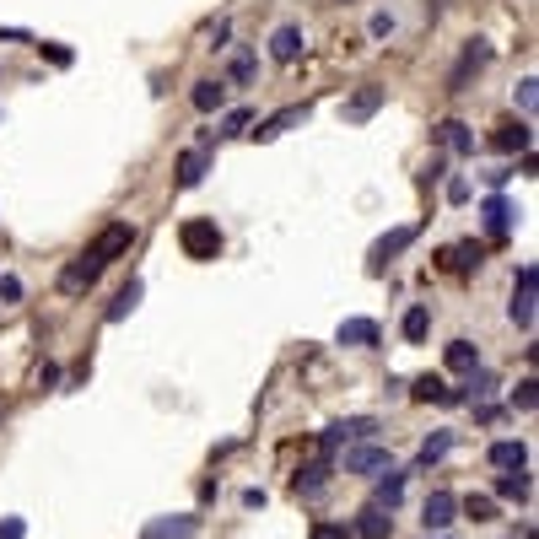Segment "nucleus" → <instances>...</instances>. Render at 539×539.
Here are the masks:
<instances>
[{
  "mask_svg": "<svg viewBox=\"0 0 539 539\" xmlns=\"http://www.w3.org/2000/svg\"><path fill=\"white\" fill-rule=\"evenodd\" d=\"M534 388H539L534 378H523V383L512 388V404H518V410H534V404H539V394H534Z\"/></svg>",
  "mask_w": 539,
  "mask_h": 539,
  "instance_id": "31",
  "label": "nucleus"
},
{
  "mask_svg": "<svg viewBox=\"0 0 539 539\" xmlns=\"http://www.w3.org/2000/svg\"><path fill=\"white\" fill-rule=\"evenodd\" d=\"M308 119V103H292V108H281V113H270L259 129H254V141H276V135H286L292 124H302Z\"/></svg>",
  "mask_w": 539,
  "mask_h": 539,
  "instance_id": "14",
  "label": "nucleus"
},
{
  "mask_svg": "<svg viewBox=\"0 0 539 539\" xmlns=\"http://www.w3.org/2000/svg\"><path fill=\"white\" fill-rule=\"evenodd\" d=\"M399 329H404V340H410V346H421V340H426V329H432V308H410Z\"/></svg>",
  "mask_w": 539,
  "mask_h": 539,
  "instance_id": "26",
  "label": "nucleus"
},
{
  "mask_svg": "<svg viewBox=\"0 0 539 539\" xmlns=\"http://www.w3.org/2000/svg\"><path fill=\"white\" fill-rule=\"evenodd\" d=\"M528 141H534L528 124H502L496 129V152H528Z\"/></svg>",
  "mask_w": 539,
  "mask_h": 539,
  "instance_id": "25",
  "label": "nucleus"
},
{
  "mask_svg": "<svg viewBox=\"0 0 539 539\" xmlns=\"http://www.w3.org/2000/svg\"><path fill=\"white\" fill-rule=\"evenodd\" d=\"M129 243H135V227H129V222L103 227V232H98V238H92V243H87V248L71 259V264L59 270V292H65V297H82V292H87V286L103 276V270H108V264H113V259L129 248Z\"/></svg>",
  "mask_w": 539,
  "mask_h": 539,
  "instance_id": "1",
  "label": "nucleus"
},
{
  "mask_svg": "<svg viewBox=\"0 0 539 539\" xmlns=\"http://www.w3.org/2000/svg\"><path fill=\"white\" fill-rule=\"evenodd\" d=\"M416 232H421V227H394L388 238H378V243H372V270H383V259H394L399 248H410Z\"/></svg>",
  "mask_w": 539,
  "mask_h": 539,
  "instance_id": "18",
  "label": "nucleus"
},
{
  "mask_svg": "<svg viewBox=\"0 0 539 539\" xmlns=\"http://www.w3.org/2000/svg\"><path fill=\"white\" fill-rule=\"evenodd\" d=\"M448 367H453V372H464V378H469V372H480V346L453 340V346H448Z\"/></svg>",
  "mask_w": 539,
  "mask_h": 539,
  "instance_id": "24",
  "label": "nucleus"
},
{
  "mask_svg": "<svg viewBox=\"0 0 539 539\" xmlns=\"http://www.w3.org/2000/svg\"><path fill=\"white\" fill-rule=\"evenodd\" d=\"M480 259H486L480 243H453V248L442 254V270H453V276H469V270H480Z\"/></svg>",
  "mask_w": 539,
  "mask_h": 539,
  "instance_id": "16",
  "label": "nucleus"
},
{
  "mask_svg": "<svg viewBox=\"0 0 539 539\" xmlns=\"http://www.w3.org/2000/svg\"><path fill=\"white\" fill-rule=\"evenodd\" d=\"M534 87H539V82H534V76H523V82H518V92H512V98H518V108H523V113H534V98H539V92H534Z\"/></svg>",
  "mask_w": 539,
  "mask_h": 539,
  "instance_id": "33",
  "label": "nucleus"
},
{
  "mask_svg": "<svg viewBox=\"0 0 539 539\" xmlns=\"http://www.w3.org/2000/svg\"><path fill=\"white\" fill-rule=\"evenodd\" d=\"M0 297L17 302V297H22V281H17V276H0Z\"/></svg>",
  "mask_w": 539,
  "mask_h": 539,
  "instance_id": "38",
  "label": "nucleus"
},
{
  "mask_svg": "<svg viewBox=\"0 0 539 539\" xmlns=\"http://www.w3.org/2000/svg\"><path fill=\"white\" fill-rule=\"evenodd\" d=\"M189 103H194L199 113H216V108L227 103V82H194V92H189Z\"/></svg>",
  "mask_w": 539,
  "mask_h": 539,
  "instance_id": "23",
  "label": "nucleus"
},
{
  "mask_svg": "<svg viewBox=\"0 0 539 539\" xmlns=\"http://www.w3.org/2000/svg\"><path fill=\"white\" fill-rule=\"evenodd\" d=\"M448 453H453V432H437V437L421 442V464H437V458H448Z\"/></svg>",
  "mask_w": 539,
  "mask_h": 539,
  "instance_id": "30",
  "label": "nucleus"
},
{
  "mask_svg": "<svg viewBox=\"0 0 539 539\" xmlns=\"http://www.w3.org/2000/svg\"><path fill=\"white\" fill-rule=\"evenodd\" d=\"M534 281H539V270L518 264V286H512V308H507L518 329H534Z\"/></svg>",
  "mask_w": 539,
  "mask_h": 539,
  "instance_id": "6",
  "label": "nucleus"
},
{
  "mask_svg": "<svg viewBox=\"0 0 539 539\" xmlns=\"http://www.w3.org/2000/svg\"><path fill=\"white\" fill-rule=\"evenodd\" d=\"M22 534H27L22 518H0V539H22Z\"/></svg>",
  "mask_w": 539,
  "mask_h": 539,
  "instance_id": "35",
  "label": "nucleus"
},
{
  "mask_svg": "<svg viewBox=\"0 0 539 539\" xmlns=\"http://www.w3.org/2000/svg\"><path fill=\"white\" fill-rule=\"evenodd\" d=\"M383 469H394V453L388 448H378V442L346 448V475H383Z\"/></svg>",
  "mask_w": 539,
  "mask_h": 539,
  "instance_id": "5",
  "label": "nucleus"
},
{
  "mask_svg": "<svg viewBox=\"0 0 539 539\" xmlns=\"http://www.w3.org/2000/svg\"><path fill=\"white\" fill-rule=\"evenodd\" d=\"M248 76H254V54H238L232 59V82H248Z\"/></svg>",
  "mask_w": 539,
  "mask_h": 539,
  "instance_id": "34",
  "label": "nucleus"
},
{
  "mask_svg": "<svg viewBox=\"0 0 539 539\" xmlns=\"http://www.w3.org/2000/svg\"><path fill=\"white\" fill-rule=\"evenodd\" d=\"M432 141H437V146H453L458 157L475 152V135H469V124H464V119H442V124L432 129Z\"/></svg>",
  "mask_w": 539,
  "mask_h": 539,
  "instance_id": "13",
  "label": "nucleus"
},
{
  "mask_svg": "<svg viewBox=\"0 0 539 539\" xmlns=\"http://www.w3.org/2000/svg\"><path fill=\"white\" fill-rule=\"evenodd\" d=\"M206 168H211V157L194 146V152H184V157H178V178H173V184H178V189H199V178H206Z\"/></svg>",
  "mask_w": 539,
  "mask_h": 539,
  "instance_id": "21",
  "label": "nucleus"
},
{
  "mask_svg": "<svg viewBox=\"0 0 539 539\" xmlns=\"http://www.w3.org/2000/svg\"><path fill=\"white\" fill-rule=\"evenodd\" d=\"M199 534V518L194 512H173V518H152L141 528V539H194Z\"/></svg>",
  "mask_w": 539,
  "mask_h": 539,
  "instance_id": "8",
  "label": "nucleus"
},
{
  "mask_svg": "<svg viewBox=\"0 0 539 539\" xmlns=\"http://www.w3.org/2000/svg\"><path fill=\"white\" fill-rule=\"evenodd\" d=\"M351 534H362V539H388L394 534V512H383V507H362L356 512V523H351Z\"/></svg>",
  "mask_w": 539,
  "mask_h": 539,
  "instance_id": "12",
  "label": "nucleus"
},
{
  "mask_svg": "<svg viewBox=\"0 0 539 539\" xmlns=\"http://www.w3.org/2000/svg\"><path fill=\"white\" fill-rule=\"evenodd\" d=\"M378 103H383V87H356V98L340 103V119H346V124H362V119L378 113Z\"/></svg>",
  "mask_w": 539,
  "mask_h": 539,
  "instance_id": "11",
  "label": "nucleus"
},
{
  "mask_svg": "<svg viewBox=\"0 0 539 539\" xmlns=\"http://www.w3.org/2000/svg\"><path fill=\"white\" fill-rule=\"evenodd\" d=\"M270 54H276L281 65H297V59L308 54V38H302V27H297V22H281L276 33H270Z\"/></svg>",
  "mask_w": 539,
  "mask_h": 539,
  "instance_id": "9",
  "label": "nucleus"
},
{
  "mask_svg": "<svg viewBox=\"0 0 539 539\" xmlns=\"http://www.w3.org/2000/svg\"><path fill=\"white\" fill-rule=\"evenodd\" d=\"M372 432H378V421H372V416L334 421V426H324V437H318V458H334L340 448H356V442H367Z\"/></svg>",
  "mask_w": 539,
  "mask_h": 539,
  "instance_id": "3",
  "label": "nucleus"
},
{
  "mask_svg": "<svg viewBox=\"0 0 539 539\" xmlns=\"http://www.w3.org/2000/svg\"><path fill=\"white\" fill-rule=\"evenodd\" d=\"M248 119H254L248 108H232V113L222 119V129H216V135H243V129H248Z\"/></svg>",
  "mask_w": 539,
  "mask_h": 539,
  "instance_id": "32",
  "label": "nucleus"
},
{
  "mask_svg": "<svg viewBox=\"0 0 539 539\" xmlns=\"http://www.w3.org/2000/svg\"><path fill=\"white\" fill-rule=\"evenodd\" d=\"M512 222H518V206L512 199H502V194H491L486 206H480V227L491 232V243H502L507 232H512Z\"/></svg>",
  "mask_w": 539,
  "mask_h": 539,
  "instance_id": "7",
  "label": "nucleus"
},
{
  "mask_svg": "<svg viewBox=\"0 0 539 539\" xmlns=\"http://www.w3.org/2000/svg\"><path fill=\"white\" fill-rule=\"evenodd\" d=\"M38 49H43V54H49L54 65H71V59H76V54H71V49H65V43H38Z\"/></svg>",
  "mask_w": 539,
  "mask_h": 539,
  "instance_id": "36",
  "label": "nucleus"
},
{
  "mask_svg": "<svg viewBox=\"0 0 539 539\" xmlns=\"http://www.w3.org/2000/svg\"><path fill=\"white\" fill-rule=\"evenodd\" d=\"M334 340H340V346H378L383 329H378L372 318H346L340 329H334Z\"/></svg>",
  "mask_w": 539,
  "mask_h": 539,
  "instance_id": "15",
  "label": "nucleus"
},
{
  "mask_svg": "<svg viewBox=\"0 0 539 539\" xmlns=\"http://www.w3.org/2000/svg\"><path fill=\"white\" fill-rule=\"evenodd\" d=\"M453 518H458V496H453V491H432V496H426V507H421L426 534H442Z\"/></svg>",
  "mask_w": 539,
  "mask_h": 539,
  "instance_id": "10",
  "label": "nucleus"
},
{
  "mask_svg": "<svg viewBox=\"0 0 539 539\" xmlns=\"http://www.w3.org/2000/svg\"><path fill=\"white\" fill-rule=\"evenodd\" d=\"M178 248H184L189 259H216V254H222V227H216L211 216H189V222L178 227Z\"/></svg>",
  "mask_w": 539,
  "mask_h": 539,
  "instance_id": "2",
  "label": "nucleus"
},
{
  "mask_svg": "<svg viewBox=\"0 0 539 539\" xmlns=\"http://www.w3.org/2000/svg\"><path fill=\"white\" fill-rule=\"evenodd\" d=\"M399 502H404V469H383V480H378V491H372V507L394 512Z\"/></svg>",
  "mask_w": 539,
  "mask_h": 539,
  "instance_id": "20",
  "label": "nucleus"
},
{
  "mask_svg": "<svg viewBox=\"0 0 539 539\" xmlns=\"http://www.w3.org/2000/svg\"><path fill=\"white\" fill-rule=\"evenodd\" d=\"M491 464H496V469H507V475H518V469L528 464V448H523V442H512V437H502V442H491Z\"/></svg>",
  "mask_w": 539,
  "mask_h": 539,
  "instance_id": "22",
  "label": "nucleus"
},
{
  "mask_svg": "<svg viewBox=\"0 0 539 539\" xmlns=\"http://www.w3.org/2000/svg\"><path fill=\"white\" fill-rule=\"evenodd\" d=\"M141 292H146V286L129 276V281H124V286L113 292V302H108V313H103V318H108V324H124V318L135 313V302H141Z\"/></svg>",
  "mask_w": 539,
  "mask_h": 539,
  "instance_id": "19",
  "label": "nucleus"
},
{
  "mask_svg": "<svg viewBox=\"0 0 539 539\" xmlns=\"http://www.w3.org/2000/svg\"><path fill=\"white\" fill-rule=\"evenodd\" d=\"M329 475H334V464H329V458H313L308 469H297L292 486H297V496H318V491L329 486Z\"/></svg>",
  "mask_w": 539,
  "mask_h": 539,
  "instance_id": "17",
  "label": "nucleus"
},
{
  "mask_svg": "<svg viewBox=\"0 0 539 539\" xmlns=\"http://www.w3.org/2000/svg\"><path fill=\"white\" fill-rule=\"evenodd\" d=\"M426 539H453V534H426Z\"/></svg>",
  "mask_w": 539,
  "mask_h": 539,
  "instance_id": "39",
  "label": "nucleus"
},
{
  "mask_svg": "<svg viewBox=\"0 0 539 539\" xmlns=\"http://www.w3.org/2000/svg\"><path fill=\"white\" fill-rule=\"evenodd\" d=\"M491 54H496V49H491L486 38H469V43H464V54H458V65L448 71V92H464V87H469V82H475V76L486 71V65H491Z\"/></svg>",
  "mask_w": 539,
  "mask_h": 539,
  "instance_id": "4",
  "label": "nucleus"
},
{
  "mask_svg": "<svg viewBox=\"0 0 539 539\" xmlns=\"http://www.w3.org/2000/svg\"><path fill=\"white\" fill-rule=\"evenodd\" d=\"M528 475H523V469H518V475H496V496H507V502H528Z\"/></svg>",
  "mask_w": 539,
  "mask_h": 539,
  "instance_id": "27",
  "label": "nucleus"
},
{
  "mask_svg": "<svg viewBox=\"0 0 539 539\" xmlns=\"http://www.w3.org/2000/svg\"><path fill=\"white\" fill-rule=\"evenodd\" d=\"M410 394H416L421 404H442V399H448V383H442L437 372H426V378H416V388H410Z\"/></svg>",
  "mask_w": 539,
  "mask_h": 539,
  "instance_id": "28",
  "label": "nucleus"
},
{
  "mask_svg": "<svg viewBox=\"0 0 539 539\" xmlns=\"http://www.w3.org/2000/svg\"><path fill=\"white\" fill-rule=\"evenodd\" d=\"M367 33H372V38H388V33H394V17H383V12H378V17L367 22Z\"/></svg>",
  "mask_w": 539,
  "mask_h": 539,
  "instance_id": "37",
  "label": "nucleus"
},
{
  "mask_svg": "<svg viewBox=\"0 0 539 539\" xmlns=\"http://www.w3.org/2000/svg\"><path fill=\"white\" fill-rule=\"evenodd\" d=\"M458 507H464V512H469V518H475V523H491V518H496V502H491V496H486V491H475V496H464V502H458Z\"/></svg>",
  "mask_w": 539,
  "mask_h": 539,
  "instance_id": "29",
  "label": "nucleus"
}]
</instances>
